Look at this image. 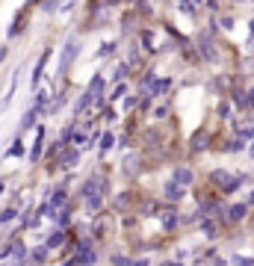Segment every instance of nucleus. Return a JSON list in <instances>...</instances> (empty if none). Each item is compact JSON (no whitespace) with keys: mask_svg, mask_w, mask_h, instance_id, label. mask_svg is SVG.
<instances>
[{"mask_svg":"<svg viewBox=\"0 0 254 266\" xmlns=\"http://www.w3.org/2000/svg\"><path fill=\"white\" fill-rule=\"evenodd\" d=\"M59 207H65V193H53V195H51V210H53V216H56ZM53 216H51V219H53Z\"/></svg>","mask_w":254,"mask_h":266,"instance_id":"9b49d317","label":"nucleus"},{"mask_svg":"<svg viewBox=\"0 0 254 266\" xmlns=\"http://www.w3.org/2000/svg\"><path fill=\"white\" fill-rule=\"evenodd\" d=\"M53 222H56L59 228H65V225L71 222V213H68V210H62V213H56V216H53Z\"/></svg>","mask_w":254,"mask_h":266,"instance_id":"6ab92c4d","label":"nucleus"},{"mask_svg":"<svg viewBox=\"0 0 254 266\" xmlns=\"http://www.w3.org/2000/svg\"><path fill=\"white\" fill-rule=\"evenodd\" d=\"M65 243V231H62V228H59V231H53L51 237H48V248H59Z\"/></svg>","mask_w":254,"mask_h":266,"instance_id":"1a4fd4ad","label":"nucleus"},{"mask_svg":"<svg viewBox=\"0 0 254 266\" xmlns=\"http://www.w3.org/2000/svg\"><path fill=\"white\" fill-rule=\"evenodd\" d=\"M245 204H254V193H251V195H248V201H245Z\"/></svg>","mask_w":254,"mask_h":266,"instance_id":"c85d7f7f","label":"nucleus"},{"mask_svg":"<svg viewBox=\"0 0 254 266\" xmlns=\"http://www.w3.org/2000/svg\"><path fill=\"white\" fill-rule=\"evenodd\" d=\"M245 213H248V204H231V207H228V219H231V222H242Z\"/></svg>","mask_w":254,"mask_h":266,"instance_id":"0eeeda50","label":"nucleus"},{"mask_svg":"<svg viewBox=\"0 0 254 266\" xmlns=\"http://www.w3.org/2000/svg\"><path fill=\"white\" fill-rule=\"evenodd\" d=\"M124 74H127V65H119V68H116V80H121Z\"/></svg>","mask_w":254,"mask_h":266,"instance_id":"393cba45","label":"nucleus"},{"mask_svg":"<svg viewBox=\"0 0 254 266\" xmlns=\"http://www.w3.org/2000/svg\"><path fill=\"white\" fill-rule=\"evenodd\" d=\"M113 48H116V45H113V42H106V45H101V56H106V53H110V51H113Z\"/></svg>","mask_w":254,"mask_h":266,"instance_id":"b1692460","label":"nucleus"},{"mask_svg":"<svg viewBox=\"0 0 254 266\" xmlns=\"http://www.w3.org/2000/svg\"><path fill=\"white\" fill-rule=\"evenodd\" d=\"M163 195H166L169 201H180V198H184V186L174 183V180H169V183H166V189H163Z\"/></svg>","mask_w":254,"mask_h":266,"instance_id":"7ed1b4c3","label":"nucleus"},{"mask_svg":"<svg viewBox=\"0 0 254 266\" xmlns=\"http://www.w3.org/2000/svg\"><path fill=\"white\" fill-rule=\"evenodd\" d=\"M251 39H254V21H251Z\"/></svg>","mask_w":254,"mask_h":266,"instance_id":"c756f323","label":"nucleus"},{"mask_svg":"<svg viewBox=\"0 0 254 266\" xmlns=\"http://www.w3.org/2000/svg\"><path fill=\"white\" fill-rule=\"evenodd\" d=\"M42 145H45V127H39V133H35V142H33V148H30V160H39L42 157Z\"/></svg>","mask_w":254,"mask_h":266,"instance_id":"20e7f679","label":"nucleus"},{"mask_svg":"<svg viewBox=\"0 0 254 266\" xmlns=\"http://www.w3.org/2000/svg\"><path fill=\"white\" fill-rule=\"evenodd\" d=\"M113 142H116V136H113V133H103V136H101V154H106V151L113 148Z\"/></svg>","mask_w":254,"mask_h":266,"instance_id":"2eb2a0df","label":"nucleus"},{"mask_svg":"<svg viewBox=\"0 0 254 266\" xmlns=\"http://www.w3.org/2000/svg\"><path fill=\"white\" fill-rule=\"evenodd\" d=\"M213 266H228V263H222V260H219V263H213Z\"/></svg>","mask_w":254,"mask_h":266,"instance_id":"7c9ffc66","label":"nucleus"},{"mask_svg":"<svg viewBox=\"0 0 254 266\" xmlns=\"http://www.w3.org/2000/svg\"><path fill=\"white\" fill-rule=\"evenodd\" d=\"M124 92H127V89H124V86H116V89H113V95H110V98H113V101H119V98H121V95H124Z\"/></svg>","mask_w":254,"mask_h":266,"instance_id":"4be33fe9","label":"nucleus"},{"mask_svg":"<svg viewBox=\"0 0 254 266\" xmlns=\"http://www.w3.org/2000/svg\"><path fill=\"white\" fill-rule=\"evenodd\" d=\"M213 180L222 186V193H237V189L242 186V180H245V175H228L225 169H219V172H213Z\"/></svg>","mask_w":254,"mask_h":266,"instance_id":"f03ea898","label":"nucleus"},{"mask_svg":"<svg viewBox=\"0 0 254 266\" xmlns=\"http://www.w3.org/2000/svg\"><path fill=\"white\" fill-rule=\"evenodd\" d=\"M171 180H174V183H180V186H186V183H192V169H186V166H180V169H174V172H171Z\"/></svg>","mask_w":254,"mask_h":266,"instance_id":"39448f33","label":"nucleus"},{"mask_svg":"<svg viewBox=\"0 0 254 266\" xmlns=\"http://www.w3.org/2000/svg\"><path fill=\"white\" fill-rule=\"evenodd\" d=\"M77 160H80V148H74L71 154H65V157H62V169H71Z\"/></svg>","mask_w":254,"mask_h":266,"instance_id":"f8f14e48","label":"nucleus"},{"mask_svg":"<svg viewBox=\"0 0 254 266\" xmlns=\"http://www.w3.org/2000/svg\"><path fill=\"white\" fill-rule=\"evenodd\" d=\"M6 53H9L6 48H0V62H3V59H6Z\"/></svg>","mask_w":254,"mask_h":266,"instance_id":"bb28decb","label":"nucleus"},{"mask_svg":"<svg viewBox=\"0 0 254 266\" xmlns=\"http://www.w3.org/2000/svg\"><path fill=\"white\" fill-rule=\"evenodd\" d=\"M234 266H251V257H234Z\"/></svg>","mask_w":254,"mask_h":266,"instance_id":"5701e85b","label":"nucleus"},{"mask_svg":"<svg viewBox=\"0 0 254 266\" xmlns=\"http://www.w3.org/2000/svg\"><path fill=\"white\" fill-rule=\"evenodd\" d=\"M39 112H42V109H35V106H33V109H27V116H24L21 127H33V124H35V116H39Z\"/></svg>","mask_w":254,"mask_h":266,"instance_id":"4468645a","label":"nucleus"},{"mask_svg":"<svg viewBox=\"0 0 254 266\" xmlns=\"http://www.w3.org/2000/svg\"><path fill=\"white\" fill-rule=\"evenodd\" d=\"M163 219H166V222H163V225H166V228H174V225H177V216H171V213H166V216H163Z\"/></svg>","mask_w":254,"mask_h":266,"instance_id":"412c9836","label":"nucleus"},{"mask_svg":"<svg viewBox=\"0 0 254 266\" xmlns=\"http://www.w3.org/2000/svg\"><path fill=\"white\" fill-rule=\"evenodd\" d=\"M48 53H51V51H45V53L39 56V62H35V68H33V77H30V86H35V83L42 80V71H45V65H48Z\"/></svg>","mask_w":254,"mask_h":266,"instance_id":"423d86ee","label":"nucleus"},{"mask_svg":"<svg viewBox=\"0 0 254 266\" xmlns=\"http://www.w3.org/2000/svg\"><path fill=\"white\" fill-rule=\"evenodd\" d=\"M15 216H18V207H9V210H3V213H0V222H3V225H9Z\"/></svg>","mask_w":254,"mask_h":266,"instance_id":"f3484780","label":"nucleus"},{"mask_svg":"<svg viewBox=\"0 0 254 266\" xmlns=\"http://www.w3.org/2000/svg\"><path fill=\"white\" fill-rule=\"evenodd\" d=\"M177 3H180V12H186V15L195 12V3H192V0H177Z\"/></svg>","mask_w":254,"mask_h":266,"instance_id":"aec40b11","label":"nucleus"},{"mask_svg":"<svg viewBox=\"0 0 254 266\" xmlns=\"http://www.w3.org/2000/svg\"><path fill=\"white\" fill-rule=\"evenodd\" d=\"M74 53H77V39H68V45H65V53H62V68H68V65H71Z\"/></svg>","mask_w":254,"mask_h":266,"instance_id":"6e6552de","label":"nucleus"},{"mask_svg":"<svg viewBox=\"0 0 254 266\" xmlns=\"http://www.w3.org/2000/svg\"><path fill=\"white\" fill-rule=\"evenodd\" d=\"M251 157H254V148H251Z\"/></svg>","mask_w":254,"mask_h":266,"instance_id":"473e14b6","label":"nucleus"},{"mask_svg":"<svg viewBox=\"0 0 254 266\" xmlns=\"http://www.w3.org/2000/svg\"><path fill=\"white\" fill-rule=\"evenodd\" d=\"M207 139H210V136H207V130H201V133H195V136H192V151H204V145H207Z\"/></svg>","mask_w":254,"mask_h":266,"instance_id":"9d476101","label":"nucleus"},{"mask_svg":"<svg viewBox=\"0 0 254 266\" xmlns=\"http://www.w3.org/2000/svg\"><path fill=\"white\" fill-rule=\"evenodd\" d=\"M62 104H65V95H56V98L48 104V112H56V109H62Z\"/></svg>","mask_w":254,"mask_h":266,"instance_id":"a211bd4d","label":"nucleus"},{"mask_svg":"<svg viewBox=\"0 0 254 266\" xmlns=\"http://www.w3.org/2000/svg\"><path fill=\"white\" fill-rule=\"evenodd\" d=\"M24 154H30V151H24V142H21V139H15V142H12V148H9V157H24Z\"/></svg>","mask_w":254,"mask_h":266,"instance_id":"ddd939ff","label":"nucleus"},{"mask_svg":"<svg viewBox=\"0 0 254 266\" xmlns=\"http://www.w3.org/2000/svg\"><path fill=\"white\" fill-rule=\"evenodd\" d=\"M48 251H51V248H48V246H42V248H35V251H30V257H33L35 263H42V260L48 257Z\"/></svg>","mask_w":254,"mask_h":266,"instance_id":"dca6fc26","label":"nucleus"},{"mask_svg":"<svg viewBox=\"0 0 254 266\" xmlns=\"http://www.w3.org/2000/svg\"><path fill=\"white\" fill-rule=\"evenodd\" d=\"M133 266H151L148 260H133Z\"/></svg>","mask_w":254,"mask_h":266,"instance_id":"a878e982","label":"nucleus"},{"mask_svg":"<svg viewBox=\"0 0 254 266\" xmlns=\"http://www.w3.org/2000/svg\"><path fill=\"white\" fill-rule=\"evenodd\" d=\"M3 189H6V183H3V180H0V195H3Z\"/></svg>","mask_w":254,"mask_h":266,"instance_id":"cd10ccee","label":"nucleus"},{"mask_svg":"<svg viewBox=\"0 0 254 266\" xmlns=\"http://www.w3.org/2000/svg\"><path fill=\"white\" fill-rule=\"evenodd\" d=\"M101 177H89L86 183H83V195H86V207L89 210H101V204H103V193H101Z\"/></svg>","mask_w":254,"mask_h":266,"instance_id":"f257e3e1","label":"nucleus"},{"mask_svg":"<svg viewBox=\"0 0 254 266\" xmlns=\"http://www.w3.org/2000/svg\"><path fill=\"white\" fill-rule=\"evenodd\" d=\"M163 266H180V263H163Z\"/></svg>","mask_w":254,"mask_h":266,"instance_id":"2f4dec72","label":"nucleus"}]
</instances>
